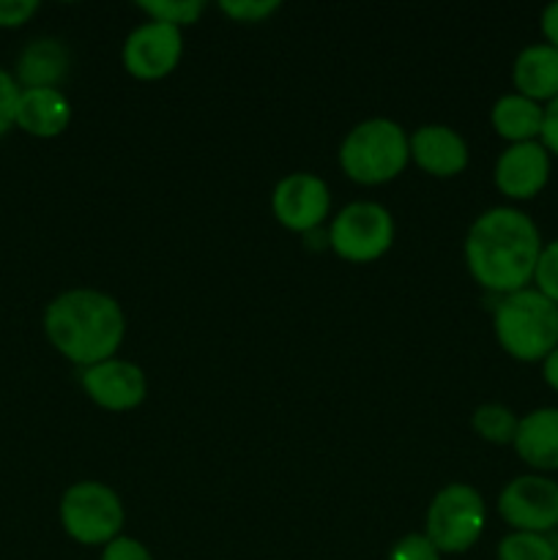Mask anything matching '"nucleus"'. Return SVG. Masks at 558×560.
<instances>
[{"label":"nucleus","instance_id":"obj_1","mask_svg":"<svg viewBox=\"0 0 558 560\" xmlns=\"http://www.w3.org/2000/svg\"><path fill=\"white\" fill-rule=\"evenodd\" d=\"M542 246L539 228L528 213L498 206L470 224L465 235V266L476 284L490 293H518L534 282Z\"/></svg>","mask_w":558,"mask_h":560},{"label":"nucleus","instance_id":"obj_2","mask_svg":"<svg viewBox=\"0 0 558 560\" xmlns=\"http://www.w3.org/2000/svg\"><path fill=\"white\" fill-rule=\"evenodd\" d=\"M44 334L63 359L85 370L115 359L126 337V315L118 301L102 290H66L49 301Z\"/></svg>","mask_w":558,"mask_h":560},{"label":"nucleus","instance_id":"obj_3","mask_svg":"<svg viewBox=\"0 0 558 560\" xmlns=\"http://www.w3.org/2000/svg\"><path fill=\"white\" fill-rule=\"evenodd\" d=\"M492 328L514 361H545L558 348V306L536 288L518 290L498 301Z\"/></svg>","mask_w":558,"mask_h":560},{"label":"nucleus","instance_id":"obj_4","mask_svg":"<svg viewBox=\"0 0 558 560\" xmlns=\"http://www.w3.org/2000/svg\"><path fill=\"white\" fill-rule=\"evenodd\" d=\"M408 159V135L388 118H370L353 126L339 148V167L361 186L388 184L403 173Z\"/></svg>","mask_w":558,"mask_h":560},{"label":"nucleus","instance_id":"obj_5","mask_svg":"<svg viewBox=\"0 0 558 560\" xmlns=\"http://www.w3.org/2000/svg\"><path fill=\"white\" fill-rule=\"evenodd\" d=\"M485 501L470 485H446L427 509L425 536L441 556H460L479 541L485 530Z\"/></svg>","mask_w":558,"mask_h":560},{"label":"nucleus","instance_id":"obj_6","mask_svg":"<svg viewBox=\"0 0 558 560\" xmlns=\"http://www.w3.org/2000/svg\"><path fill=\"white\" fill-rule=\"evenodd\" d=\"M124 520L118 492L98 481H77L60 498V525L77 545H109L118 539Z\"/></svg>","mask_w":558,"mask_h":560},{"label":"nucleus","instance_id":"obj_7","mask_svg":"<svg viewBox=\"0 0 558 560\" xmlns=\"http://www.w3.org/2000/svg\"><path fill=\"white\" fill-rule=\"evenodd\" d=\"M328 244L348 262H372L394 244V219L381 202H350L334 217Z\"/></svg>","mask_w":558,"mask_h":560},{"label":"nucleus","instance_id":"obj_8","mask_svg":"<svg viewBox=\"0 0 558 560\" xmlns=\"http://www.w3.org/2000/svg\"><path fill=\"white\" fill-rule=\"evenodd\" d=\"M498 514L512 530L547 536L558 528V481L542 474L518 476L498 495Z\"/></svg>","mask_w":558,"mask_h":560},{"label":"nucleus","instance_id":"obj_9","mask_svg":"<svg viewBox=\"0 0 558 560\" xmlns=\"http://www.w3.org/2000/svg\"><path fill=\"white\" fill-rule=\"evenodd\" d=\"M184 55V36L181 27L164 22H146L126 36L124 69L135 80H162L175 71Z\"/></svg>","mask_w":558,"mask_h":560},{"label":"nucleus","instance_id":"obj_10","mask_svg":"<svg viewBox=\"0 0 558 560\" xmlns=\"http://www.w3.org/2000/svg\"><path fill=\"white\" fill-rule=\"evenodd\" d=\"M332 208V195L323 178L312 173H293L274 186L271 211L282 228L293 233H312L323 224Z\"/></svg>","mask_w":558,"mask_h":560},{"label":"nucleus","instance_id":"obj_11","mask_svg":"<svg viewBox=\"0 0 558 560\" xmlns=\"http://www.w3.org/2000/svg\"><path fill=\"white\" fill-rule=\"evenodd\" d=\"M80 383L98 408L113 410V413L135 410L148 394L146 372L124 359H107L102 364L85 366L80 372Z\"/></svg>","mask_w":558,"mask_h":560},{"label":"nucleus","instance_id":"obj_12","mask_svg":"<svg viewBox=\"0 0 558 560\" xmlns=\"http://www.w3.org/2000/svg\"><path fill=\"white\" fill-rule=\"evenodd\" d=\"M492 178L509 200H534L550 180V153L539 140L509 145L498 156Z\"/></svg>","mask_w":558,"mask_h":560},{"label":"nucleus","instance_id":"obj_13","mask_svg":"<svg viewBox=\"0 0 558 560\" xmlns=\"http://www.w3.org/2000/svg\"><path fill=\"white\" fill-rule=\"evenodd\" d=\"M410 159L435 178H454L468 167V145L452 126H421L410 137Z\"/></svg>","mask_w":558,"mask_h":560},{"label":"nucleus","instance_id":"obj_14","mask_svg":"<svg viewBox=\"0 0 558 560\" xmlns=\"http://www.w3.org/2000/svg\"><path fill=\"white\" fill-rule=\"evenodd\" d=\"M514 452L536 474L558 470V408H536L518 421Z\"/></svg>","mask_w":558,"mask_h":560},{"label":"nucleus","instance_id":"obj_15","mask_svg":"<svg viewBox=\"0 0 558 560\" xmlns=\"http://www.w3.org/2000/svg\"><path fill=\"white\" fill-rule=\"evenodd\" d=\"M71 120V104L58 88H25L16 104V126L31 137L63 135Z\"/></svg>","mask_w":558,"mask_h":560},{"label":"nucleus","instance_id":"obj_16","mask_svg":"<svg viewBox=\"0 0 558 560\" xmlns=\"http://www.w3.org/2000/svg\"><path fill=\"white\" fill-rule=\"evenodd\" d=\"M512 82L520 96L531 102H553L558 96V49L550 44L520 49L512 66Z\"/></svg>","mask_w":558,"mask_h":560},{"label":"nucleus","instance_id":"obj_17","mask_svg":"<svg viewBox=\"0 0 558 560\" xmlns=\"http://www.w3.org/2000/svg\"><path fill=\"white\" fill-rule=\"evenodd\" d=\"M69 49L60 38H36L27 44L16 58V74L14 80L20 88H58V82L66 80L69 74Z\"/></svg>","mask_w":558,"mask_h":560},{"label":"nucleus","instance_id":"obj_18","mask_svg":"<svg viewBox=\"0 0 558 560\" xmlns=\"http://www.w3.org/2000/svg\"><path fill=\"white\" fill-rule=\"evenodd\" d=\"M542 120H545V107L520 93H507L498 98L490 109V124L498 137L518 145V142H536L542 135Z\"/></svg>","mask_w":558,"mask_h":560},{"label":"nucleus","instance_id":"obj_19","mask_svg":"<svg viewBox=\"0 0 558 560\" xmlns=\"http://www.w3.org/2000/svg\"><path fill=\"white\" fill-rule=\"evenodd\" d=\"M518 416L507 408V405L487 402L479 405L470 416V427H474L476 435L487 443H498V446H507L514 441V432H518Z\"/></svg>","mask_w":558,"mask_h":560},{"label":"nucleus","instance_id":"obj_20","mask_svg":"<svg viewBox=\"0 0 558 560\" xmlns=\"http://www.w3.org/2000/svg\"><path fill=\"white\" fill-rule=\"evenodd\" d=\"M498 560H558L556 541L542 534H523L512 530L498 545Z\"/></svg>","mask_w":558,"mask_h":560},{"label":"nucleus","instance_id":"obj_21","mask_svg":"<svg viewBox=\"0 0 558 560\" xmlns=\"http://www.w3.org/2000/svg\"><path fill=\"white\" fill-rule=\"evenodd\" d=\"M140 9L151 16V22H164V25H195L206 11L202 0H142Z\"/></svg>","mask_w":558,"mask_h":560},{"label":"nucleus","instance_id":"obj_22","mask_svg":"<svg viewBox=\"0 0 558 560\" xmlns=\"http://www.w3.org/2000/svg\"><path fill=\"white\" fill-rule=\"evenodd\" d=\"M534 284L545 299H550L558 306V241L542 246V255L536 260Z\"/></svg>","mask_w":558,"mask_h":560},{"label":"nucleus","instance_id":"obj_23","mask_svg":"<svg viewBox=\"0 0 558 560\" xmlns=\"http://www.w3.org/2000/svg\"><path fill=\"white\" fill-rule=\"evenodd\" d=\"M20 82L14 80V74L0 66V140L9 135L16 126V104H20Z\"/></svg>","mask_w":558,"mask_h":560},{"label":"nucleus","instance_id":"obj_24","mask_svg":"<svg viewBox=\"0 0 558 560\" xmlns=\"http://www.w3.org/2000/svg\"><path fill=\"white\" fill-rule=\"evenodd\" d=\"M219 11H224L235 22H263L274 11H279V3L277 0H235V3L224 0L219 3Z\"/></svg>","mask_w":558,"mask_h":560},{"label":"nucleus","instance_id":"obj_25","mask_svg":"<svg viewBox=\"0 0 558 560\" xmlns=\"http://www.w3.org/2000/svg\"><path fill=\"white\" fill-rule=\"evenodd\" d=\"M388 560H441V552L425 534H408L392 547Z\"/></svg>","mask_w":558,"mask_h":560},{"label":"nucleus","instance_id":"obj_26","mask_svg":"<svg viewBox=\"0 0 558 560\" xmlns=\"http://www.w3.org/2000/svg\"><path fill=\"white\" fill-rule=\"evenodd\" d=\"M102 560H153L148 547L131 536H118L109 545H104Z\"/></svg>","mask_w":558,"mask_h":560},{"label":"nucleus","instance_id":"obj_27","mask_svg":"<svg viewBox=\"0 0 558 560\" xmlns=\"http://www.w3.org/2000/svg\"><path fill=\"white\" fill-rule=\"evenodd\" d=\"M36 11V0H0V27H22Z\"/></svg>","mask_w":558,"mask_h":560},{"label":"nucleus","instance_id":"obj_28","mask_svg":"<svg viewBox=\"0 0 558 560\" xmlns=\"http://www.w3.org/2000/svg\"><path fill=\"white\" fill-rule=\"evenodd\" d=\"M539 142L550 156H558V96L545 104V120H542Z\"/></svg>","mask_w":558,"mask_h":560},{"label":"nucleus","instance_id":"obj_29","mask_svg":"<svg viewBox=\"0 0 558 560\" xmlns=\"http://www.w3.org/2000/svg\"><path fill=\"white\" fill-rule=\"evenodd\" d=\"M539 25H542V36H545V44H550V47L558 49V0L556 3L545 5Z\"/></svg>","mask_w":558,"mask_h":560},{"label":"nucleus","instance_id":"obj_30","mask_svg":"<svg viewBox=\"0 0 558 560\" xmlns=\"http://www.w3.org/2000/svg\"><path fill=\"white\" fill-rule=\"evenodd\" d=\"M542 377H545L547 386L558 394V348L553 350L545 361H542Z\"/></svg>","mask_w":558,"mask_h":560},{"label":"nucleus","instance_id":"obj_31","mask_svg":"<svg viewBox=\"0 0 558 560\" xmlns=\"http://www.w3.org/2000/svg\"><path fill=\"white\" fill-rule=\"evenodd\" d=\"M556 558H558V539H556Z\"/></svg>","mask_w":558,"mask_h":560}]
</instances>
